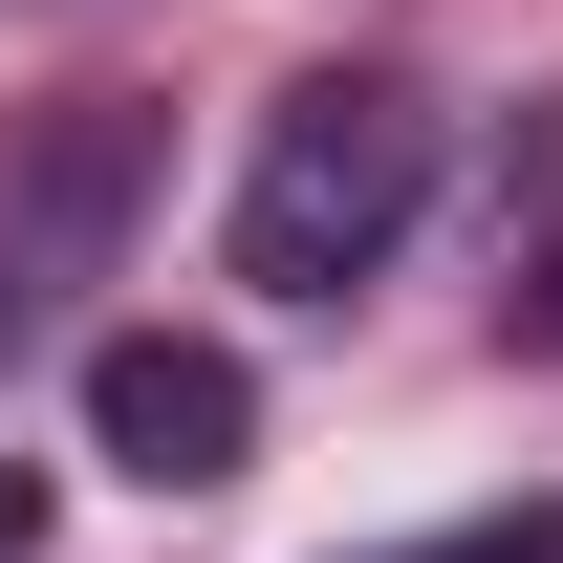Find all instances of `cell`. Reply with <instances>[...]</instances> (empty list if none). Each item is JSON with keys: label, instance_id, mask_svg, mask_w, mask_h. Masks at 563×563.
Returning <instances> with one entry per match:
<instances>
[{"label": "cell", "instance_id": "5b68a950", "mask_svg": "<svg viewBox=\"0 0 563 563\" xmlns=\"http://www.w3.org/2000/svg\"><path fill=\"white\" fill-rule=\"evenodd\" d=\"M520 347H563V282H542V303H520Z\"/></svg>", "mask_w": 563, "mask_h": 563}, {"label": "cell", "instance_id": "6da1fadb", "mask_svg": "<svg viewBox=\"0 0 563 563\" xmlns=\"http://www.w3.org/2000/svg\"><path fill=\"white\" fill-rule=\"evenodd\" d=\"M433 217V87L412 66H303L239 152V217H217V261L261 282V303H347L390 239Z\"/></svg>", "mask_w": 563, "mask_h": 563}, {"label": "cell", "instance_id": "3957f363", "mask_svg": "<svg viewBox=\"0 0 563 563\" xmlns=\"http://www.w3.org/2000/svg\"><path fill=\"white\" fill-rule=\"evenodd\" d=\"M368 563H563V498H498V520H433V542H368Z\"/></svg>", "mask_w": 563, "mask_h": 563}, {"label": "cell", "instance_id": "277c9868", "mask_svg": "<svg viewBox=\"0 0 563 563\" xmlns=\"http://www.w3.org/2000/svg\"><path fill=\"white\" fill-rule=\"evenodd\" d=\"M0 563H44V477H22V455H0Z\"/></svg>", "mask_w": 563, "mask_h": 563}, {"label": "cell", "instance_id": "7a4b0ae2", "mask_svg": "<svg viewBox=\"0 0 563 563\" xmlns=\"http://www.w3.org/2000/svg\"><path fill=\"white\" fill-rule=\"evenodd\" d=\"M87 455L152 477V498H217L261 455V368L217 347V325H109V347H87Z\"/></svg>", "mask_w": 563, "mask_h": 563}]
</instances>
